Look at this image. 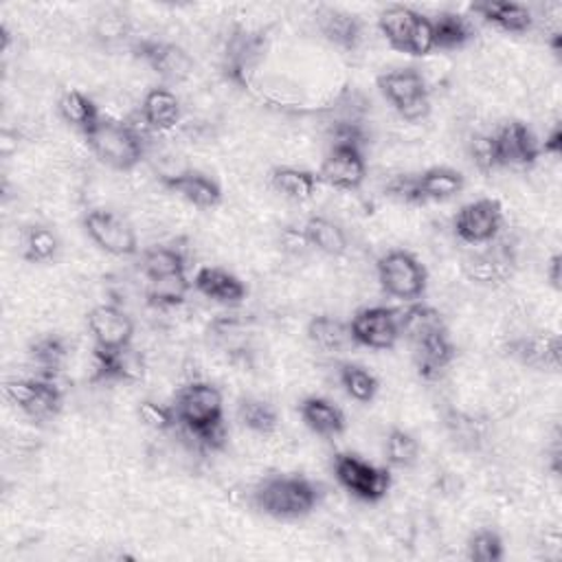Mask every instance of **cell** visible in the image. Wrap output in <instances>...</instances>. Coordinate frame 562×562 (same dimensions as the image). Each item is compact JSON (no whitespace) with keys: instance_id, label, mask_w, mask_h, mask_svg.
I'll return each instance as SVG.
<instances>
[{"instance_id":"30","label":"cell","mask_w":562,"mask_h":562,"mask_svg":"<svg viewBox=\"0 0 562 562\" xmlns=\"http://www.w3.org/2000/svg\"><path fill=\"white\" fill-rule=\"evenodd\" d=\"M306 334L312 345H316L323 351H340L345 349L351 340L349 323L332 316V314H316L310 319Z\"/></svg>"},{"instance_id":"39","label":"cell","mask_w":562,"mask_h":562,"mask_svg":"<svg viewBox=\"0 0 562 562\" xmlns=\"http://www.w3.org/2000/svg\"><path fill=\"white\" fill-rule=\"evenodd\" d=\"M60 251L58 236L47 227H32L23 238V260L29 264H47Z\"/></svg>"},{"instance_id":"23","label":"cell","mask_w":562,"mask_h":562,"mask_svg":"<svg viewBox=\"0 0 562 562\" xmlns=\"http://www.w3.org/2000/svg\"><path fill=\"white\" fill-rule=\"evenodd\" d=\"M194 290L207 297L210 301H216L223 306H238L247 299V292H249L240 277L216 266H207L196 273Z\"/></svg>"},{"instance_id":"11","label":"cell","mask_w":562,"mask_h":562,"mask_svg":"<svg viewBox=\"0 0 562 562\" xmlns=\"http://www.w3.org/2000/svg\"><path fill=\"white\" fill-rule=\"evenodd\" d=\"M86 236L108 255L130 258L139 253V240L132 225L115 212L93 210L84 216Z\"/></svg>"},{"instance_id":"34","label":"cell","mask_w":562,"mask_h":562,"mask_svg":"<svg viewBox=\"0 0 562 562\" xmlns=\"http://www.w3.org/2000/svg\"><path fill=\"white\" fill-rule=\"evenodd\" d=\"M67 356H69L67 340L56 334L40 336L29 345L32 362L40 369V376H47V379H56V373L67 362Z\"/></svg>"},{"instance_id":"33","label":"cell","mask_w":562,"mask_h":562,"mask_svg":"<svg viewBox=\"0 0 562 562\" xmlns=\"http://www.w3.org/2000/svg\"><path fill=\"white\" fill-rule=\"evenodd\" d=\"M60 117L82 134H86L104 115L95 106V101L82 91H67L58 101Z\"/></svg>"},{"instance_id":"13","label":"cell","mask_w":562,"mask_h":562,"mask_svg":"<svg viewBox=\"0 0 562 562\" xmlns=\"http://www.w3.org/2000/svg\"><path fill=\"white\" fill-rule=\"evenodd\" d=\"M503 227V207L497 199H479L464 205L453 223L455 236L466 244H490Z\"/></svg>"},{"instance_id":"7","label":"cell","mask_w":562,"mask_h":562,"mask_svg":"<svg viewBox=\"0 0 562 562\" xmlns=\"http://www.w3.org/2000/svg\"><path fill=\"white\" fill-rule=\"evenodd\" d=\"M336 481L358 501L379 503L383 501L394 483L392 470L373 466L354 453H338L334 457Z\"/></svg>"},{"instance_id":"27","label":"cell","mask_w":562,"mask_h":562,"mask_svg":"<svg viewBox=\"0 0 562 562\" xmlns=\"http://www.w3.org/2000/svg\"><path fill=\"white\" fill-rule=\"evenodd\" d=\"M299 414L303 425L319 438H338L345 433L343 411L325 398H316V396L306 398L299 405Z\"/></svg>"},{"instance_id":"14","label":"cell","mask_w":562,"mask_h":562,"mask_svg":"<svg viewBox=\"0 0 562 562\" xmlns=\"http://www.w3.org/2000/svg\"><path fill=\"white\" fill-rule=\"evenodd\" d=\"M132 56L165 82H184L194 73V60L180 45L143 38L132 45Z\"/></svg>"},{"instance_id":"1","label":"cell","mask_w":562,"mask_h":562,"mask_svg":"<svg viewBox=\"0 0 562 562\" xmlns=\"http://www.w3.org/2000/svg\"><path fill=\"white\" fill-rule=\"evenodd\" d=\"M171 407L178 425L199 442V446L207 451H220L225 446V400L216 385L205 381L187 383L178 390Z\"/></svg>"},{"instance_id":"8","label":"cell","mask_w":562,"mask_h":562,"mask_svg":"<svg viewBox=\"0 0 562 562\" xmlns=\"http://www.w3.org/2000/svg\"><path fill=\"white\" fill-rule=\"evenodd\" d=\"M379 282L383 290L400 301H418L427 292L429 273L425 264L409 251L396 249L385 253L379 264Z\"/></svg>"},{"instance_id":"28","label":"cell","mask_w":562,"mask_h":562,"mask_svg":"<svg viewBox=\"0 0 562 562\" xmlns=\"http://www.w3.org/2000/svg\"><path fill=\"white\" fill-rule=\"evenodd\" d=\"M271 184L273 190L290 201L303 203L314 199L321 187L319 174L310 169H299V167H275L271 171Z\"/></svg>"},{"instance_id":"15","label":"cell","mask_w":562,"mask_h":562,"mask_svg":"<svg viewBox=\"0 0 562 562\" xmlns=\"http://www.w3.org/2000/svg\"><path fill=\"white\" fill-rule=\"evenodd\" d=\"M321 182L340 192H354L367 178L364 150L351 145H330L321 169L316 171Z\"/></svg>"},{"instance_id":"25","label":"cell","mask_w":562,"mask_h":562,"mask_svg":"<svg viewBox=\"0 0 562 562\" xmlns=\"http://www.w3.org/2000/svg\"><path fill=\"white\" fill-rule=\"evenodd\" d=\"M464 174L453 167H429L418 174V190L422 205L451 201L464 192Z\"/></svg>"},{"instance_id":"17","label":"cell","mask_w":562,"mask_h":562,"mask_svg":"<svg viewBox=\"0 0 562 562\" xmlns=\"http://www.w3.org/2000/svg\"><path fill=\"white\" fill-rule=\"evenodd\" d=\"M95 369L91 383L108 385V383H136L143 379L145 362L132 345L121 349H99L95 347Z\"/></svg>"},{"instance_id":"10","label":"cell","mask_w":562,"mask_h":562,"mask_svg":"<svg viewBox=\"0 0 562 562\" xmlns=\"http://www.w3.org/2000/svg\"><path fill=\"white\" fill-rule=\"evenodd\" d=\"M351 340L369 349H392L400 334V312L387 306L362 308L349 321Z\"/></svg>"},{"instance_id":"43","label":"cell","mask_w":562,"mask_h":562,"mask_svg":"<svg viewBox=\"0 0 562 562\" xmlns=\"http://www.w3.org/2000/svg\"><path fill=\"white\" fill-rule=\"evenodd\" d=\"M385 194L405 205H422L418 190V174H398L385 184Z\"/></svg>"},{"instance_id":"46","label":"cell","mask_w":562,"mask_h":562,"mask_svg":"<svg viewBox=\"0 0 562 562\" xmlns=\"http://www.w3.org/2000/svg\"><path fill=\"white\" fill-rule=\"evenodd\" d=\"M547 277L555 290H560V255H553L547 268Z\"/></svg>"},{"instance_id":"26","label":"cell","mask_w":562,"mask_h":562,"mask_svg":"<svg viewBox=\"0 0 562 562\" xmlns=\"http://www.w3.org/2000/svg\"><path fill=\"white\" fill-rule=\"evenodd\" d=\"M141 119L150 130L156 132H167L171 128H176V123L180 121V101L178 97L165 88V86H156L152 88L141 104Z\"/></svg>"},{"instance_id":"35","label":"cell","mask_w":562,"mask_h":562,"mask_svg":"<svg viewBox=\"0 0 562 562\" xmlns=\"http://www.w3.org/2000/svg\"><path fill=\"white\" fill-rule=\"evenodd\" d=\"M442 330H449V327H446L442 314L431 306L416 303L405 314H400V334H405L411 343H418L425 336L442 332Z\"/></svg>"},{"instance_id":"22","label":"cell","mask_w":562,"mask_h":562,"mask_svg":"<svg viewBox=\"0 0 562 562\" xmlns=\"http://www.w3.org/2000/svg\"><path fill=\"white\" fill-rule=\"evenodd\" d=\"M473 12L505 34L523 36L534 27L531 10L523 3H512V0H481L473 5Z\"/></svg>"},{"instance_id":"6","label":"cell","mask_w":562,"mask_h":562,"mask_svg":"<svg viewBox=\"0 0 562 562\" xmlns=\"http://www.w3.org/2000/svg\"><path fill=\"white\" fill-rule=\"evenodd\" d=\"M381 95L394 106V110L409 123H418L431 112V93L425 75L414 69H394L376 80Z\"/></svg>"},{"instance_id":"31","label":"cell","mask_w":562,"mask_h":562,"mask_svg":"<svg viewBox=\"0 0 562 562\" xmlns=\"http://www.w3.org/2000/svg\"><path fill=\"white\" fill-rule=\"evenodd\" d=\"M194 288V282H190L187 273H178V275H167V277H158V279H147V303L160 310H171L184 303L187 295Z\"/></svg>"},{"instance_id":"45","label":"cell","mask_w":562,"mask_h":562,"mask_svg":"<svg viewBox=\"0 0 562 562\" xmlns=\"http://www.w3.org/2000/svg\"><path fill=\"white\" fill-rule=\"evenodd\" d=\"M540 152L545 154H551V156H560L562 154V128L555 125L549 136L545 139V143L540 145Z\"/></svg>"},{"instance_id":"21","label":"cell","mask_w":562,"mask_h":562,"mask_svg":"<svg viewBox=\"0 0 562 562\" xmlns=\"http://www.w3.org/2000/svg\"><path fill=\"white\" fill-rule=\"evenodd\" d=\"M316 27L332 47L345 53H354L362 45V23L351 12L338 8H323L316 14Z\"/></svg>"},{"instance_id":"38","label":"cell","mask_w":562,"mask_h":562,"mask_svg":"<svg viewBox=\"0 0 562 562\" xmlns=\"http://www.w3.org/2000/svg\"><path fill=\"white\" fill-rule=\"evenodd\" d=\"M238 418L244 429L255 435H273L279 427V416L275 407L260 398H244L238 407Z\"/></svg>"},{"instance_id":"20","label":"cell","mask_w":562,"mask_h":562,"mask_svg":"<svg viewBox=\"0 0 562 562\" xmlns=\"http://www.w3.org/2000/svg\"><path fill=\"white\" fill-rule=\"evenodd\" d=\"M414 349H416L418 373L425 381H438L457 356V347L449 330L425 336L422 340L414 343Z\"/></svg>"},{"instance_id":"12","label":"cell","mask_w":562,"mask_h":562,"mask_svg":"<svg viewBox=\"0 0 562 562\" xmlns=\"http://www.w3.org/2000/svg\"><path fill=\"white\" fill-rule=\"evenodd\" d=\"M494 163L499 167H531L540 158V143L523 121H505L492 134Z\"/></svg>"},{"instance_id":"5","label":"cell","mask_w":562,"mask_h":562,"mask_svg":"<svg viewBox=\"0 0 562 562\" xmlns=\"http://www.w3.org/2000/svg\"><path fill=\"white\" fill-rule=\"evenodd\" d=\"M268 38L262 29L236 27L225 40L220 71L225 80L238 88L249 91L253 86V77L258 67L266 56Z\"/></svg>"},{"instance_id":"42","label":"cell","mask_w":562,"mask_h":562,"mask_svg":"<svg viewBox=\"0 0 562 562\" xmlns=\"http://www.w3.org/2000/svg\"><path fill=\"white\" fill-rule=\"evenodd\" d=\"M136 416L147 429H152L156 433H167L174 427H178V418H176V411H174L171 405L143 400V403H139Z\"/></svg>"},{"instance_id":"37","label":"cell","mask_w":562,"mask_h":562,"mask_svg":"<svg viewBox=\"0 0 562 562\" xmlns=\"http://www.w3.org/2000/svg\"><path fill=\"white\" fill-rule=\"evenodd\" d=\"M141 271L147 279L187 273V258L182 255L180 249L154 247L141 255Z\"/></svg>"},{"instance_id":"24","label":"cell","mask_w":562,"mask_h":562,"mask_svg":"<svg viewBox=\"0 0 562 562\" xmlns=\"http://www.w3.org/2000/svg\"><path fill=\"white\" fill-rule=\"evenodd\" d=\"M433 25V51H459L475 40L473 23L457 12H440L431 19Z\"/></svg>"},{"instance_id":"44","label":"cell","mask_w":562,"mask_h":562,"mask_svg":"<svg viewBox=\"0 0 562 562\" xmlns=\"http://www.w3.org/2000/svg\"><path fill=\"white\" fill-rule=\"evenodd\" d=\"M470 154H473V163L477 165L479 171L483 174H490L497 169V163H494V150H492V139L490 134H483V136H477L470 145Z\"/></svg>"},{"instance_id":"41","label":"cell","mask_w":562,"mask_h":562,"mask_svg":"<svg viewBox=\"0 0 562 562\" xmlns=\"http://www.w3.org/2000/svg\"><path fill=\"white\" fill-rule=\"evenodd\" d=\"M468 558L475 562H501L505 558V545L499 531L479 529L468 538Z\"/></svg>"},{"instance_id":"4","label":"cell","mask_w":562,"mask_h":562,"mask_svg":"<svg viewBox=\"0 0 562 562\" xmlns=\"http://www.w3.org/2000/svg\"><path fill=\"white\" fill-rule=\"evenodd\" d=\"M379 29L392 49L425 58L433 51V25L431 19L403 5H392L379 16Z\"/></svg>"},{"instance_id":"36","label":"cell","mask_w":562,"mask_h":562,"mask_svg":"<svg viewBox=\"0 0 562 562\" xmlns=\"http://www.w3.org/2000/svg\"><path fill=\"white\" fill-rule=\"evenodd\" d=\"M338 381L340 387L345 390V394L356 400V403H371L379 394V381L373 373H369L364 367L354 364V362H345L338 369Z\"/></svg>"},{"instance_id":"18","label":"cell","mask_w":562,"mask_h":562,"mask_svg":"<svg viewBox=\"0 0 562 562\" xmlns=\"http://www.w3.org/2000/svg\"><path fill=\"white\" fill-rule=\"evenodd\" d=\"M88 332L99 349H121L132 345L134 323L132 319L117 306H97L86 316Z\"/></svg>"},{"instance_id":"16","label":"cell","mask_w":562,"mask_h":562,"mask_svg":"<svg viewBox=\"0 0 562 562\" xmlns=\"http://www.w3.org/2000/svg\"><path fill=\"white\" fill-rule=\"evenodd\" d=\"M160 184L165 187V190H169L171 194L180 196L182 201H187L199 210H214L223 203L220 184L212 176H207L199 169H184V171H178V174H163Z\"/></svg>"},{"instance_id":"40","label":"cell","mask_w":562,"mask_h":562,"mask_svg":"<svg viewBox=\"0 0 562 562\" xmlns=\"http://www.w3.org/2000/svg\"><path fill=\"white\" fill-rule=\"evenodd\" d=\"M385 455L390 466L407 470L414 468L420 459V444L418 440L405 429H392L385 442Z\"/></svg>"},{"instance_id":"9","label":"cell","mask_w":562,"mask_h":562,"mask_svg":"<svg viewBox=\"0 0 562 562\" xmlns=\"http://www.w3.org/2000/svg\"><path fill=\"white\" fill-rule=\"evenodd\" d=\"M5 396L16 405L29 420L45 425L60 416L64 407V394L58 387L56 379H14L5 383Z\"/></svg>"},{"instance_id":"29","label":"cell","mask_w":562,"mask_h":562,"mask_svg":"<svg viewBox=\"0 0 562 562\" xmlns=\"http://www.w3.org/2000/svg\"><path fill=\"white\" fill-rule=\"evenodd\" d=\"M303 236L308 240V247L327 255V258H340L349 242L343 227L325 216H312L303 225Z\"/></svg>"},{"instance_id":"3","label":"cell","mask_w":562,"mask_h":562,"mask_svg":"<svg viewBox=\"0 0 562 562\" xmlns=\"http://www.w3.org/2000/svg\"><path fill=\"white\" fill-rule=\"evenodd\" d=\"M91 152L117 171L134 169L145 154V141L139 128L128 121L101 117L86 134Z\"/></svg>"},{"instance_id":"32","label":"cell","mask_w":562,"mask_h":562,"mask_svg":"<svg viewBox=\"0 0 562 562\" xmlns=\"http://www.w3.org/2000/svg\"><path fill=\"white\" fill-rule=\"evenodd\" d=\"M512 266V258L505 251H494V253H481L470 260H466L464 271L470 282L481 284V286H494L507 279Z\"/></svg>"},{"instance_id":"19","label":"cell","mask_w":562,"mask_h":562,"mask_svg":"<svg viewBox=\"0 0 562 562\" xmlns=\"http://www.w3.org/2000/svg\"><path fill=\"white\" fill-rule=\"evenodd\" d=\"M507 354L531 369L558 371L562 360V343L558 334L538 332L510 340Z\"/></svg>"},{"instance_id":"2","label":"cell","mask_w":562,"mask_h":562,"mask_svg":"<svg viewBox=\"0 0 562 562\" xmlns=\"http://www.w3.org/2000/svg\"><path fill=\"white\" fill-rule=\"evenodd\" d=\"M321 501V490L314 481L299 475H275L264 479L255 492V507L277 521H295L312 514Z\"/></svg>"}]
</instances>
